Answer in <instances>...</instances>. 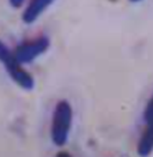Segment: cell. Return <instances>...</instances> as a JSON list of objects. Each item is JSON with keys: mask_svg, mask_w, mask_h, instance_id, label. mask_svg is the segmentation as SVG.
<instances>
[{"mask_svg": "<svg viewBox=\"0 0 153 157\" xmlns=\"http://www.w3.org/2000/svg\"><path fill=\"white\" fill-rule=\"evenodd\" d=\"M55 157H72V156L68 152H66V151H61V152H59Z\"/></svg>", "mask_w": 153, "mask_h": 157, "instance_id": "obj_7", "label": "cell"}, {"mask_svg": "<svg viewBox=\"0 0 153 157\" xmlns=\"http://www.w3.org/2000/svg\"><path fill=\"white\" fill-rule=\"evenodd\" d=\"M144 120L146 126L138 142L136 152L139 157H148L153 152V95L144 110Z\"/></svg>", "mask_w": 153, "mask_h": 157, "instance_id": "obj_4", "label": "cell"}, {"mask_svg": "<svg viewBox=\"0 0 153 157\" xmlns=\"http://www.w3.org/2000/svg\"><path fill=\"white\" fill-rule=\"evenodd\" d=\"M49 47H50V40L47 36L42 35L32 40L22 42L21 44L17 46V48L13 52L18 61L22 65H24V64L32 63L39 55L44 54L49 49Z\"/></svg>", "mask_w": 153, "mask_h": 157, "instance_id": "obj_3", "label": "cell"}, {"mask_svg": "<svg viewBox=\"0 0 153 157\" xmlns=\"http://www.w3.org/2000/svg\"><path fill=\"white\" fill-rule=\"evenodd\" d=\"M73 121V109L67 100H60L54 108L51 118L50 137L56 146H64L69 137Z\"/></svg>", "mask_w": 153, "mask_h": 157, "instance_id": "obj_1", "label": "cell"}, {"mask_svg": "<svg viewBox=\"0 0 153 157\" xmlns=\"http://www.w3.org/2000/svg\"><path fill=\"white\" fill-rule=\"evenodd\" d=\"M9 4L12 6L13 9H19L24 4V0H9Z\"/></svg>", "mask_w": 153, "mask_h": 157, "instance_id": "obj_6", "label": "cell"}, {"mask_svg": "<svg viewBox=\"0 0 153 157\" xmlns=\"http://www.w3.org/2000/svg\"><path fill=\"white\" fill-rule=\"evenodd\" d=\"M0 63L5 67L7 75L19 88L26 91H30L35 88L34 77L18 61V59L14 55V52H12L1 40H0Z\"/></svg>", "mask_w": 153, "mask_h": 157, "instance_id": "obj_2", "label": "cell"}, {"mask_svg": "<svg viewBox=\"0 0 153 157\" xmlns=\"http://www.w3.org/2000/svg\"><path fill=\"white\" fill-rule=\"evenodd\" d=\"M130 2H133V4H135V2H140V1H142V0H129Z\"/></svg>", "mask_w": 153, "mask_h": 157, "instance_id": "obj_8", "label": "cell"}, {"mask_svg": "<svg viewBox=\"0 0 153 157\" xmlns=\"http://www.w3.org/2000/svg\"><path fill=\"white\" fill-rule=\"evenodd\" d=\"M55 1L56 0H30L22 12V21L28 25L35 23Z\"/></svg>", "mask_w": 153, "mask_h": 157, "instance_id": "obj_5", "label": "cell"}]
</instances>
